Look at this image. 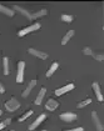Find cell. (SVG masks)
<instances>
[{
	"label": "cell",
	"mask_w": 104,
	"mask_h": 131,
	"mask_svg": "<svg viewBox=\"0 0 104 131\" xmlns=\"http://www.w3.org/2000/svg\"><path fill=\"white\" fill-rule=\"evenodd\" d=\"M4 106H5V109L9 111V112H14V111H16L20 107V102L16 100V99L13 97V99H10L9 101H6Z\"/></svg>",
	"instance_id": "6da1fadb"
},
{
	"label": "cell",
	"mask_w": 104,
	"mask_h": 131,
	"mask_svg": "<svg viewBox=\"0 0 104 131\" xmlns=\"http://www.w3.org/2000/svg\"><path fill=\"white\" fill-rule=\"evenodd\" d=\"M40 29V24L39 23H35V24H33L30 26H28V28H24V29H21L19 32H18V35L19 36H25V35H28L29 32H33V31H36Z\"/></svg>",
	"instance_id": "7a4b0ae2"
},
{
	"label": "cell",
	"mask_w": 104,
	"mask_h": 131,
	"mask_svg": "<svg viewBox=\"0 0 104 131\" xmlns=\"http://www.w3.org/2000/svg\"><path fill=\"white\" fill-rule=\"evenodd\" d=\"M24 69H25V62L19 61L18 62V74H16V82L21 84L24 81Z\"/></svg>",
	"instance_id": "3957f363"
},
{
	"label": "cell",
	"mask_w": 104,
	"mask_h": 131,
	"mask_svg": "<svg viewBox=\"0 0 104 131\" xmlns=\"http://www.w3.org/2000/svg\"><path fill=\"white\" fill-rule=\"evenodd\" d=\"M60 120L65 121V122H72V121H75L77 120V115L74 112H63L60 114Z\"/></svg>",
	"instance_id": "277c9868"
},
{
	"label": "cell",
	"mask_w": 104,
	"mask_h": 131,
	"mask_svg": "<svg viewBox=\"0 0 104 131\" xmlns=\"http://www.w3.org/2000/svg\"><path fill=\"white\" fill-rule=\"evenodd\" d=\"M73 89H74V84H68V85L63 86V88L56 89V90H55V95H56V96H62L64 94H67L68 91H72Z\"/></svg>",
	"instance_id": "5b68a950"
},
{
	"label": "cell",
	"mask_w": 104,
	"mask_h": 131,
	"mask_svg": "<svg viewBox=\"0 0 104 131\" xmlns=\"http://www.w3.org/2000/svg\"><path fill=\"white\" fill-rule=\"evenodd\" d=\"M92 119H93V122H94V125H95V129L98 131H103V129H104L103 124H102V121L99 120L97 111H93V112H92Z\"/></svg>",
	"instance_id": "8992f818"
},
{
	"label": "cell",
	"mask_w": 104,
	"mask_h": 131,
	"mask_svg": "<svg viewBox=\"0 0 104 131\" xmlns=\"http://www.w3.org/2000/svg\"><path fill=\"white\" fill-rule=\"evenodd\" d=\"M28 52L29 54H31V55H34V56H36V58H39V59H42V60H45V59H48V54L46 52H43V51H39L36 50V49H29L28 50Z\"/></svg>",
	"instance_id": "52a82bcc"
},
{
	"label": "cell",
	"mask_w": 104,
	"mask_h": 131,
	"mask_svg": "<svg viewBox=\"0 0 104 131\" xmlns=\"http://www.w3.org/2000/svg\"><path fill=\"white\" fill-rule=\"evenodd\" d=\"M45 119H46V115H45V114L39 115V117H38V119H36V120L34 121L30 126H29V130H35V129H36V127H38V126H39V125H40V124H42Z\"/></svg>",
	"instance_id": "ba28073f"
},
{
	"label": "cell",
	"mask_w": 104,
	"mask_h": 131,
	"mask_svg": "<svg viewBox=\"0 0 104 131\" xmlns=\"http://www.w3.org/2000/svg\"><path fill=\"white\" fill-rule=\"evenodd\" d=\"M35 85H36V80H31L30 82H29V85L26 86V89L23 91L21 96H23V97H28V96H29V94L31 92V90L35 88Z\"/></svg>",
	"instance_id": "9c48e42d"
},
{
	"label": "cell",
	"mask_w": 104,
	"mask_h": 131,
	"mask_svg": "<svg viewBox=\"0 0 104 131\" xmlns=\"http://www.w3.org/2000/svg\"><path fill=\"white\" fill-rule=\"evenodd\" d=\"M58 106H59V102L55 100H53V99H50V100L46 101V104H45V109L49 111H54L58 109Z\"/></svg>",
	"instance_id": "30bf717a"
},
{
	"label": "cell",
	"mask_w": 104,
	"mask_h": 131,
	"mask_svg": "<svg viewBox=\"0 0 104 131\" xmlns=\"http://www.w3.org/2000/svg\"><path fill=\"white\" fill-rule=\"evenodd\" d=\"M14 9L13 10H15V11H18V13H20L21 15H24L26 19H29V20H31V14L29 13L28 10H25V9H23V8H20V6H18V5H14L13 6Z\"/></svg>",
	"instance_id": "8fae6325"
},
{
	"label": "cell",
	"mask_w": 104,
	"mask_h": 131,
	"mask_svg": "<svg viewBox=\"0 0 104 131\" xmlns=\"http://www.w3.org/2000/svg\"><path fill=\"white\" fill-rule=\"evenodd\" d=\"M93 90L97 95V99L99 101H103V95H102V91H100V88H99V84L98 82H93Z\"/></svg>",
	"instance_id": "7c38bea8"
},
{
	"label": "cell",
	"mask_w": 104,
	"mask_h": 131,
	"mask_svg": "<svg viewBox=\"0 0 104 131\" xmlns=\"http://www.w3.org/2000/svg\"><path fill=\"white\" fill-rule=\"evenodd\" d=\"M3 70H4V75H9V74H10L9 59H8V58H3Z\"/></svg>",
	"instance_id": "4fadbf2b"
},
{
	"label": "cell",
	"mask_w": 104,
	"mask_h": 131,
	"mask_svg": "<svg viewBox=\"0 0 104 131\" xmlns=\"http://www.w3.org/2000/svg\"><path fill=\"white\" fill-rule=\"evenodd\" d=\"M45 92H46V89H45V88H42V90L39 91V94H38V96H36V99H35V105H40V104H42Z\"/></svg>",
	"instance_id": "5bb4252c"
},
{
	"label": "cell",
	"mask_w": 104,
	"mask_h": 131,
	"mask_svg": "<svg viewBox=\"0 0 104 131\" xmlns=\"http://www.w3.org/2000/svg\"><path fill=\"white\" fill-rule=\"evenodd\" d=\"M0 13L1 14H5L8 16H14V10L11 8H6L4 5H0Z\"/></svg>",
	"instance_id": "9a60e30c"
},
{
	"label": "cell",
	"mask_w": 104,
	"mask_h": 131,
	"mask_svg": "<svg viewBox=\"0 0 104 131\" xmlns=\"http://www.w3.org/2000/svg\"><path fill=\"white\" fill-rule=\"evenodd\" d=\"M48 14V10L46 9H42V10L36 11V13H34V14H31V20H34V19H38V18H42L44 15H46Z\"/></svg>",
	"instance_id": "2e32d148"
},
{
	"label": "cell",
	"mask_w": 104,
	"mask_h": 131,
	"mask_svg": "<svg viewBox=\"0 0 104 131\" xmlns=\"http://www.w3.org/2000/svg\"><path fill=\"white\" fill-rule=\"evenodd\" d=\"M58 68H59V64H58V62H53L52 66L49 68V70L46 71V78H50L53 74L56 71V69H58Z\"/></svg>",
	"instance_id": "e0dca14e"
},
{
	"label": "cell",
	"mask_w": 104,
	"mask_h": 131,
	"mask_svg": "<svg viewBox=\"0 0 104 131\" xmlns=\"http://www.w3.org/2000/svg\"><path fill=\"white\" fill-rule=\"evenodd\" d=\"M73 35H74V30H69V31H68V32L64 35V38L62 39V45H65L68 41L73 38Z\"/></svg>",
	"instance_id": "ac0fdd59"
},
{
	"label": "cell",
	"mask_w": 104,
	"mask_h": 131,
	"mask_svg": "<svg viewBox=\"0 0 104 131\" xmlns=\"http://www.w3.org/2000/svg\"><path fill=\"white\" fill-rule=\"evenodd\" d=\"M31 115H33V111H31V110L26 111V112H25L24 115H21L20 117L18 119V121H19V122H23V121H25L26 119H28V117H29V116H31Z\"/></svg>",
	"instance_id": "d6986e66"
},
{
	"label": "cell",
	"mask_w": 104,
	"mask_h": 131,
	"mask_svg": "<svg viewBox=\"0 0 104 131\" xmlns=\"http://www.w3.org/2000/svg\"><path fill=\"white\" fill-rule=\"evenodd\" d=\"M90 102H92V100H90V99H87V100H83L82 102H79V104H78V106H77V107H78V109H83L84 106L89 105Z\"/></svg>",
	"instance_id": "ffe728a7"
},
{
	"label": "cell",
	"mask_w": 104,
	"mask_h": 131,
	"mask_svg": "<svg viewBox=\"0 0 104 131\" xmlns=\"http://www.w3.org/2000/svg\"><path fill=\"white\" fill-rule=\"evenodd\" d=\"M62 21H65V23H72V21H73V16H72V15L63 14L62 15Z\"/></svg>",
	"instance_id": "44dd1931"
},
{
	"label": "cell",
	"mask_w": 104,
	"mask_h": 131,
	"mask_svg": "<svg viewBox=\"0 0 104 131\" xmlns=\"http://www.w3.org/2000/svg\"><path fill=\"white\" fill-rule=\"evenodd\" d=\"M10 122H11L10 119H6V120L3 121V122H0V131L3 130V129H5V127H6V126H8Z\"/></svg>",
	"instance_id": "7402d4cb"
},
{
	"label": "cell",
	"mask_w": 104,
	"mask_h": 131,
	"mask_svg": "<svg viewBox=\"0 0 104 131\" xmlns=\"http://www.w3.org/2000/svg\"><path fill=\"white\" fill-rule=\"evenodd\" d=\"M83 52H84V55H90V56H93V55H94V52L92 51V49H90V48H84Z\"/></svg>",
	"instance_id": "603a6c76"
},
{
	"label": "cell",
	"mask_w": 104,
	"mask_h": 131,
	"mask_svg": "<svg viewBox=\"0 0 104 131\" xmlns=\"http://www.w3.org/2000/svg\"><path fill=\"white\" fill-rule=\"evenodd\" d=\"M93 58L95 59V60H98V61H103L104 60L103 55H93Z\"/></svg>",
	"instance_id": "cb8c5ba5"
},
{
	"label": "cell",
	"mask_w": 104,
	"mask_h": 131,
	"mask_svg": "<svg viewBox=\"0 0 104 131\" xmlns=\"http://www.w3.org/2000/svg\"><path fill=\"white\" fill-rule=\"evenodd\" d=\"M64 131H84L83 127H75V129H70V130H64Z\"/></svg>",
	"instance_id": "d4e9b609"
},
{
	"label": "cell",
	"mask_w": 104,
	"mask_h": 131,
	"mask_svg": "<svg viewBox=\"0 0 104 131\" xmlns=\"http://www.w3.org/2000/svg\"><path fill=\"white\" fill-rule=\"evenodd\" d=\"M4 92H5V88H4L3 84L0 82V94H4Z\"/></svg>",
	"instance_id": "484cf974"
},
{
	"label": "cell",
	"mask_w": 104,
	"mask_h": 131,
	"mask_svg": "<svg viewBox=\"0 0 104 131\" xmlns=\"http://www.w3.org/2000/svg\"><path fill=\"white\" fill-rule=\"evenodd\" d=\"M0 116H1V110H0Z\"/></svg>",
	"instance_id": "4316f807"
},
{
	"label": "cell",
	"mask_w": 104,
	"mask_h": 131,
	"mask_svg": "<svg viewBox=\"0 0 104 131\" xmlns=\"http://www.w3.org/2000/svg\"><path fill=\"white\" fill-rule=\"evenodd\" d=\"M43 131H46V130H43Z\"/></svg>",
	"instance_id": "83f0119b"
},
{
	"label": "cell",
	"mask_w": 104,
	"mask_h": 131,
	"mask_svg": "<svg viewBox=\"0 0 104 131\" xmlns=\"http://www.w3.org/2000/svg\"><path fill=\"white\" fill-rule=\"evenodd\" d=\"M11 131H13V130H11Z\"/></svg>",
	"instance_id": "f1b7e54d"
}]
</instances>
